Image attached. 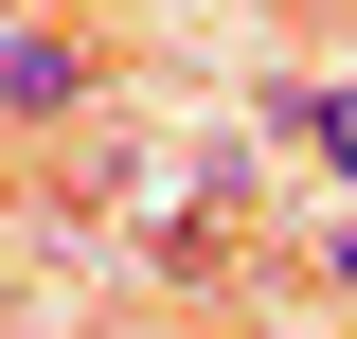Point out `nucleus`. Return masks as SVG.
<instances>
[{"instance_id": "obj_2", "label": "nucleus", "mask_w": 357, "mask_h": 339, "mask_svg": "<svg viewBox=\"0 0 357 339\" xmlns=\"http://www.w3.org/2000/svg\"><path fill=\"white\" fill-rule=\"evenodd\" d=\"M107 107V36L89 18H18L0 36V143H54V126H89Z\"/></svg>"}, {"instance_id": "obj_4", "label": "nucleus", "mask_w": 357, "mask_h": 339, "mask_svg": "<svg viewBox=\"0 0 357 339\" xmlns=\"http://www.w3.org/2000/svg\"><path fill=\"white\" fill-rule=\"evenodd\" d=\"M321 286H340V303H357V214H340V232H321Z\"/></svg>"}, {"instance_id": "obj_3", "label": "nucleus", "mask_w": 357, "mask_h": 339, "mask_svg": "<svg viewBox=\"0 0 357 339\" xmlns=\"http://www.w3.org/2000/svg\"><path fill=\"white\" fill-rule=\"evenodd\" d=\"M268 143H304V161L357 197V72H286V89H268Z\"/></svg>"}, {"instance_id": "obj_1", "label": "nucleus", "mask_w": 357, "mask_h": 339, "mask_svg": "<svg viewBox=\"0 0 357 339\" xmlns=\"http://www.w3.org/2000/svg\"><path fill=\"white\" fill-rule=\"evenodd\" d=\"M107 250L143 268V286H197V268L232 250V143H107Z\"/></svg>"}, {"instance_id": "obj_5", "label": "nucleus", "mask_w": 357, "mask_h": 339, "mask_svg": "<svg viewBox=\"0 0 357 339\" xmlns=\"http://www.w3.org/2000/svg\"><path fill=\"white\" fill-rule=\"evenodd\" d=\"M18 18H36V0H0V36H18Z\"/></svg>"}]
</instances>
